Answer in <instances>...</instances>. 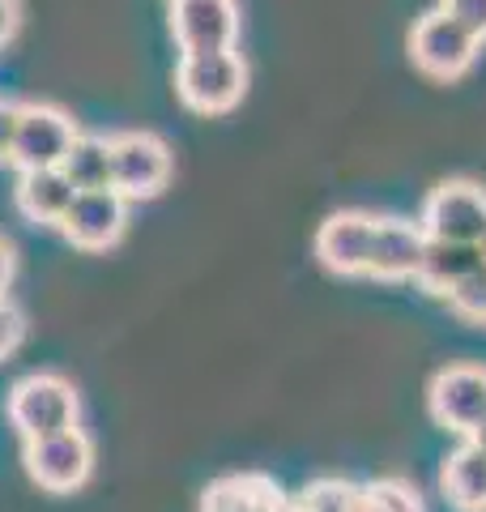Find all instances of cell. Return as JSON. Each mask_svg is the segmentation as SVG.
<instances>
[{"instance_id": "1", "label": "cell", "mask_w": 486, "mask_h": 512, "mask_svg": "<svg viewBox=\"0 0 486 512\" xmlns=\"http://www.w3.org/2000/svg\"><path fill=\"white\" fill-rule=\"evenodd\" d=\"M77 419H81V402L64 376H52V372L26 376L9 393V423L26 440H47V436H60V431H77Z\"/></svg>"}, {"instance_id": "2", "label": "cell", "mask_w": 486, "mask_h": 512, "mask_svg": "<svg viewBox=\"0 0 486 512\" xmlns=\"http://www.w3.org/2000/svg\"><path fill=\"white\" fill-rule=\"evenodd\" d=\"M243 90H248V64L235 47L231 52H192L175 69V94L184 99V107L205 111V116L231 111Z\"/></svg>"}, {"instance_id": "3", "label": "cell", "mask_w": 486, "mask_h": 512, "mask_svg": "<svg viewBox=\"0 0 486 512\" xmlns=\"http://www.w3.org/2000/svg\"><path fill=\"white\" fill-rule=\"evenodd\" d=\"M418 227L444 244H482L486 235V188L474 180H444L431 188Z\"/></svg>"}, {"instance_id": "4", "label": "cell", "mask_w": 486, "mask_h": 512, "mask_svg": "<svg viewBox=\"0 0 486 512\" xmlns=\"http://www.w3.org/2000/svg\"><path fill=\"white\" fill-rule=\"evenodd\" d=\"M77 124L69 111L52 103H26L18 107V137H13V158L18 171H52L69 158L77 141Z\"/></svg>"}, {"instance_id": "5", "label": "cell", "mask_w": 486, "mask_h": 512, "mask_svg": "<svg viewBox=\"0 0 486 512\" xmlns=\"http://www.w3.org/2000/svg\"><path fill=\"white\" fill-rule=\"evenodd\" d=\"M171 180V150L158 133H116L111 137V188L124 201L158 197Z\"/></svg>"}, {"instance_id": "6", "label": "cell", "mask_w": 486, "mask_h": 512, "mask_svg": "<svg viewBox=\"0 0 486 512\" xmlns=\"http://www.w3.org/2000/svg\"><path fill=\"white\" fill-rule=\"evenodd\" d=\"M478 47L482 43L469 35V30H461L457 22H452L444 9L423 13V18L414 22V30H410V56H414V64L427 77H440V82L461 77L469 64L478 60Z\"/></svg>"}, {"instance_id": "7", "label": "cell", "mask_w": 486, "mask_h": 512, "mask_svg": "<svg viewBox=\"0 0 486 512\" xmlns=\"http://www.w3.org/2000/svg\"><path fill=\"white\" fill-rule=\"evenodd\" d=\"M431 419L457 431V436H474L486 423V367L478 363H452L431 380Z\"/></svg>"}, {"instance_id": "8", "label": "cell", "mask_w": 486, "mask_h": 512, "mask_svg": "<svg viewBox=\"0 0 486 512\" xmlns=\"http://www.w3.org/2000/svg\"><path fill=\"white\" fill-rule=\"evenodd\" d=\"M94 470V448L86 431H60L47 440H26V474L35 478L43 491H77Z\"/></svg>"}, {"instance_id": "9", "label": "cell", "mask_w": 486, "mask_h": 512, "mask_svg": "<svg viewBox=\"0 0 486 512\" xmlns=\"http://www.w3.org/2000/svg\"><path fill=\"white\" fill-rule=\"evenodd\" d=\"M175 43L192 52H231L239 39V9L235 0H175L171 5Z\"/></svg>"}, {"instance_id": "10", "label": "cell", "mask_w": 486, "mask_h": 512, "mask_svg": "<svg viewBox=\"0 0 486 512\" xmlns=\"http://www.w3.org/2000/svg\"><path fill=\"white\" fill-rule=\"evenodd\" d=\"M124 222H128V201L116 188H99V192H77L69 214L60 218V231L77 248L103 252L111 244H120Z\"/></svg>"}, {"instance_id": "11", "label": "cell", "mask_w": 486, "mask_h": 512, "mask_svg": "<svg viewBox=\"0 0 486 512\" xmlns=\"http://www.w3.org/2000/svg\"><path fill=\"white\" fill-rule=\"evenodd\" d=\"M376 214L363 210H342L333 218H324V227L316 231V256L324 269L333 274H367L371 265V244H376Z\"/></svg>"}, {"instance_id": "12", "label": "cell", "mask_w": 486, "mask_h": 512, "mask_svg": "<svg viewBox=\"0 0 486 512\" xmlns=\"http://www.w3.org/2000/svg\"><path fill=\"white\" fill-rule=\"evenodd\" d=\"M423 256H427V231L418 227V222L380 218L376 222V244H371L367 278H384V282L418 278Z\"/></svg>"}, {"instance_id": "13", "label": "cell", "mask_w": 486, "mask_h": 512, "mask_svg": "<svg viewBox=\"0 0 486 512\" xmlns=\"http://www.w3.org/2000/svg\"><path fill=\"white\" fill-rule=\"evenodd\" d=\"M13 197H18V210L30 222L60 227V218L69 214L77 188L69 184V175H64L60 167H52V171H22L18 175V188H13Z\"/></svg>"}, {"instance_id": "14", "label": "cell", "mask_w": 486, "mask_h": 512, "mask_svg": "<svg viewBox=\"0 0 486 512\" xmlns=\"http://www.w3.org/2000/svg\"><path fill=\"white\" fill-rule=\"evenodd\" d=\"M282 491L265 474H226L201 495V512H273Z\"/></svg>"}, {"instance_id": "15", "label": "cell", "mask_w": 486, "mask_h": 512, "mask_svg": "<svg viewBox=\"0 0 486 512\" xmlns=\"http://www.w3.org/2000/svg\"><path fill=\"white\" fill-rule=\"evenodd\" d=\"M486 261H482V248L478 244H444V239H427V256H423V269H418V282L427 286L431 295H448L457 286L478 274Z\"/></svg>"}, {"instance_id": "16", "label": "cell", "mask_w": 486, "mask_h": 512, "mask_svg": "<svg viewBox=\"0 0 486 512\" xmlns=\"http://www.w3.org/2000/svg\"><path fill=\"white\" fill-rule=\"evenodd\" d=\"M444 495L452 500V508L461 512H486V453H478L474 444H461L457 453L444 461Z\"/></svg>"}, {"instance_id": "17", "label": "cell", "mask_w": 486, "mask_h": 512, "mask_svg": "<svg viewBox=\"0 0 486 512\" xmlns=\"http://www.w3.org/2000/svg\"><path fill=\"white\" fill-rule=\"evenodd\" d=\"M60 171L69 175V184L77 192H99V188H111V137H99V133H81L73 141L69 158L60 163Z\"/></svg>"}, {"instance_id": "18", "label": "cell", "mask_w": 486, "mask_h": 512, "mask_svg": "<svg viewBox=\"0 0 486 512\" xmlns=\"http://www.w3.org/2000/svg\"><path fill=\"white\" fill-rule=\"evenodd\" d=\"M354 491L359 487L342 483V478H320V483H312L299 495V504H303V512H350Z\"/></svg>"}, {"instance_id": "19", "label": "cell", "mask_w": 486, "mask_h": 512, "mask_svg": "<svg viewBox=\"0 0 486 512\" xmlns=\"http://www.w3.org/2000/svg\"><path fill=\"white\" fill-rule=\"evenodd\" d=\"M371 500H376L380 512H423V500H418V491L410 483H401V478H380V483L363 487Z\"/></svg>"}, {"instance_id": "20", "label": "cell", "mask_w": 486, "mask_h": 512, "mask_svg": "<svg viewBox=\"0 0 486 512\" xmlns=\"http://www.w3.org/2000/svg\"><path fill=\"white\" fill-rule=\"evenodd\" d=\"M452 308H457L465 320H478V325H486V265L478 269V274H469L457 291L444 295Z\"/></svg>"}, {"instance_id": "21", "label": "cell", "mask_w": 486, "mask_h": 512, "mask_svg": "<svg viewBox=\"0 0 486 512\" xmlns=\"http://www.w3.org/2000/svg\"><path fill=\"white\" fill-rule=\"evenodd\" d=\"M461 30H469L478 43L486 39V0H444L440 5Z\"/></svg>"}, {"instance_id": "22", "label": "cell", "mask_w": 486, "mask_h": 512, "mask_svg": "<svg viewBox=\"0 0 486 512\" xmlns=\"http://www.w3.org/2000/svg\"><path fill=\"white\" fill-rule=\"evenodd\" d=\"M22 333H26V320H22V312L13 308L9 299H0V359H5V355H13V350H18Z\"/></svg>"}, {"instance_id": "23", "label": "cell", "mask_w": 486, "mask_h": 512, "mask_svg": "<svg viewBox=\"0 0 486 512\" xmlns=\"http://www.w3.org/2000/svg\"><path fill=\"white\" fill-rule=\"evenodd\" d=\"M13 137H18V103H0V163L13 158Z\"/></svg>"}, {"instance_id": "24", "label": "cell", "mask_w": 486, "mask_h": 512, "mask_svg": "<svg viewBox=\"0 0 486 512\" xmlns=\"http://www.w3.org/2000/svg\"><path fill=\"white\" fill-rule=\"evenodd\" d=\"M18 22H22V5H18V0H0V43L13 39Z\"/></svg>"}, {"instance_id": "25", "label": "cell", "mask_w": 486, "mask_h": 512, "mask_svg": "<svg viewBox=\"0 0 486 512\" xmlns=\"http://www.w3.org/2000/svg\"><path fill=\"white\" fill-rule=\"evenodd\" d=\"M13 265H18V256H13V248H9V239H0V299H5V291H9V282H13Z\"/></svg>"}, {"instance_id": "26", "label": "cell", "mask_w": 486, "mask_h": 512, "mask_svg": "<svg viewBox=\"0 0 486 512\" xmlns=\"http://www.w3.org/2000/svg\"><path fill=\"white\" fill-rule=\"evenodd\" d=\"M350 512H380V508H376V500H371V495L359 487V491H354V508H350Z\"/></svg>"}, {"instance_id": "27", "label": "cell", "mask_w": 486, "mask_h": 512, "mask_svg": "<svg viewBox=\"0 0 486 512\" xmlns=\"http://www.w3.org/2000/svg\"><path fill=\"white\" fill-rule=\"evenodd\" d=\"M469 444H474V448H478V453H486V423H482V427L474 431V436H469Z\"/></svg>"}, {"instance_id": "28", "label": "cell", "mask_w": 486, "mask_h": 512, "mask_svg": "<svg viewBox=\"0 0 486 512\" xmlns=\"http://www.w3.org/2000/svg\"><path fill=\"white\" fill-rule=\"evenodd\" d=\"M273 512H303V504H299V500H282V504L273 508Z\"/></svg>"}, {"instance_id": "29", "label": "cell", "mask_w": 486, "mask_h": 512, "mask_svg": "<svg viewBox=\"0 0 486 512\" xmlns=\"http://www.w3.org/2000/svg\"><path fill=\"white\" fill-rule=\"evenodd\" d=\"M478 248H482V261H486V235H482V244H478Z\"/></svg>"}, {"instance_id": "30", "label": "cell", "mask_w": 486, "mask_h": 512, "mask_svg": "<svg viewBox=\"0 0 486 512\" xmlns=\"http://www.w3.org/2000/svg\"><path fill=\"white\" fill-rule=\"evenodd\" d=\"M171 5H175V0H171Z\"/></svg>"}]
</instances>
